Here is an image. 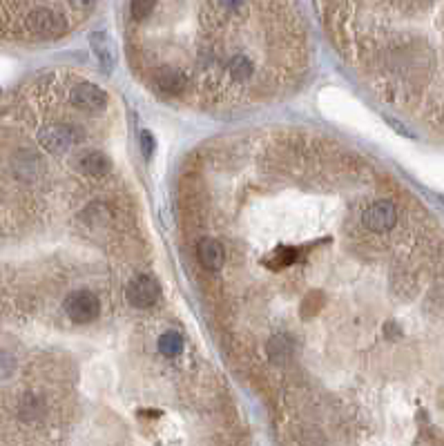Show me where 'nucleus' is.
Listing matches in <instances>:
<instances>
[{
	"label": "nucleus",
	"instance_id": "17",
	"mask_svg": "<svg viewBox=\"0 0 444 446\" xmlns=\"http://www.w3.org/2000/svg\"><path fill=\"white\" fill-rule=\"evenodd\" d=\"M322 303H324V299H322V292H310L308 297L304 299V303H301V315H315V312L322 308Z\"/></svg>",
	"mask_w": 444,
	"mask_h": 446
},
{
	"label": "nucleus",
	"instance_id": "14",
	"mask_svg": "<svg viewBox=\"0 0 444 446\" xmlns=\"http://www.w3.org/2000/svg\"><path fill=\"white\" fill-rule=\"evenodd\" d=\"M299 259V250L295 246H281L268 257V263L274 270H281V268H288L290 263H295Z\"/></svg>",
	"mask_w": 444,
	"mask_h": 446
},
{
	"label": "nucleus",
	"instance_id": "15",
	"mask_svg": "<svg viewBox=\"0 0 444 446\" xmlns=\"http://www.w3.org/2000/svg\"><path fill=\"white\" fill-rule=\"evenodd\" d=\"M43 413V401L36 395H25L21 399V417L25 419H36Z\"/></svg>",
	"mask_w": 444,
	"mask_h": 446
},
{
	"label": "nucleus",
	"instance_id": "22",
	"mask_svg": "<svg viewBox=\"0 0 444 446\" xmlns=\"http://www.w3.org/2000/svg\"><path fill=\"white\" fill-rule=\"evenodd\" d=\"M69 3H72V7L81 9V12H87V9H92L96 5V0H69Z\"/></svg>",
	"mask_w": 444,
	"mask_h": 446
},
{
	"label": "nucleus",
	"instance_id": "8",
	"mask_svg": "<svg viewBox=\"0 0 444 446\" xmlns=\"http://www.w3.org/2000/svg\"><path fill=\"white\" fill-rule=\"evenodd\" d=\"M74 167L85 176L101 178V176H108L112 172V161L108 159V154H103V152L90 150V152H83V154L76 156Z\"/></svg>",
	"mask_w": 444,
	"mask_h": 446
},
{
	"label": "nucleus",
	"instance_id": "16",
	"mask_svg": "<svg viewBox=\"0 0 444 446\" xmlns=\"http://www.w3.org/2000/svg\"><path fill=\"white\" fill-rule=\"evenodd\" d=\"M156 7V0H132L130 12L135 16V21H145L152 14V9Z\"/></svg>",
	"mask_w": 444,
	"mask_h": 446
},
{
	"label": "nucleus",
	"instance_id": "13",
	"mask_svg": "<svg viewBox=\"0 0 444 446\" xmlns=\"http://www.w3.org/2000/svg\"><path fill=\"white\" fill-rule=\"evenodd\" d=\"M156 348H159V353L165 355V357L181 355L183 353V337H181V333H176V330H165V333L159 337Z\"/></svg>",
	"mask_w": 444,
	"mask_h": 446
},
{
	"label": "nucleus",
	"instance_id": "4",
	"mask_svg": "<svg viewBox=\"0 0 444 446\" xmlns=\"http://www.w3.org/2000/svg\"><path fill=\"white\" fill-rule=\"evenodd\" d=\"M126 297L135 308H150L161 299V285L154 277L139 274L128 283Z\"/></svg>",
	"mask_w": 444,
	"mask_h": 446
},
{
	"label": "nucleus",
	"instance_id": "3",
	"mask_svg": "<svg viewBox=\"0 0 444 446\" xmlns=\"http://www.w3.org/2000/svg\"><path fill=\"white\" fill-rule=\"evenodd\" d=\"M362 223L364 228H369L371 232H388L390 228H395L397 223V208L393 201L379 199L366 205V210L362 212Z\"/></svg>",
	"mask_w": 444,
	"mask_h": 446
},
{
	"label": "nucleus",
	"instance_id": "1",
	"mask_svg": "<svg viewBox=\"0 0 444 446\" xmlns=\"http://www.w3.org/2000/svg\"><path fill=\"white\" fill-rule=\"evenodd\" d=\"M25 25H27V30L34 36H38V38H56V36L67 32L65 16L47 7L32 9L27 18H25Z\"/></svg>",
	"mask_w": 444,
	"mask_h": 446
},
{
	"label": "nucleus",
	"instance_id": "20",
	"mask_svg": "<svg viewBox=\"0 0 444 446\" xmlns=\"http://www.w3.org/2000/svg\"><path fill=\"white\" fill-rule=\"evenodd\" d=\"M386 123H388V125H390V128H393L395 132H399V134H402V137H406V139H415V134H413L411 130H408V128H406V125H402V123H397L395 119H390V116H386Z\"/></svg>",
	"mask_w": 444,
	"mask_h": 446
},
{
	"label": "nucleus",
	"instance_id": "5",
	"mask_svg": "<svg viewBox=\"0 0 444 446\" xmlns=\"http://www.w3.org/2000/svg\"><path fill=\"white\" fill-rule=\"evenodd\" d=\"M74 141H76V134L65 123H51L38 132V143L49 154H65L72 148Z\"/></svg>",
	"mask_w": 444,
	"mask_h": 446
},
{
	"label": "nucleus",
	"instance_id": "7",
	"mask_svg": "<svg viewBox=\"0 0 444 446\" xmlns=\"http://www.w3.org/2000/svg\"><path fill=\"white\" fill-rule=\"evenodd\" d=\"M154 85L161 89L163 94L167 96H179L185 85H188V74L181 69V67H172V65H165V67H159L154 71Z\"/></svg>",
	"mask_w": 444,
	"mask_h": 446
},
{
	"label": "nucleus",
	"instance_id": "18",
	"mask_svg": "<svg viewBox=\"0 0 444 446\" xmlns=\"http://www.w3.org/2000/svg\"><path fill=\"white\" fill-rule=\"evenodd\" d=\"M16 371V362L14 357L7 353V351H0V379H7L12 377Z\"/></svg>",
	"mask_w": 444,
	"mask_h": 446
},
{
	"label": "nucleus",
	"instance_id": "6",
	"mask_svg": "<svg viewBox=\"0 0 444 446\" xmlns=\"http://www.w3.org/2000/svg\"><path fill=\"white\" fill-rule=\"evenodd\" d=\"M69 98H72V103L76 107H81V110H85V112H103L110 103L105 89L99 87L96 83H78L72 89Z\"/></svg>",
	"mask_w": 444,
	"mask_h": 446
},
{
	"label": "nucleus",
	"instance_id": "2",
	"mask_svg": "<svg viewBox=\"0 0 444 446\" xmlns=\"http://www.w3.org/2000/svg\"><path fill=\"white\" fill-rule=\"evenodd\" d=\"M65 315L76 324H90L101 312V301L92 290H74L63 301Z\"/></svg>",
	"mask_w": 444,
	"mask_h": 446
},
{
	"label": "nucleus",
	"instance_id": "11",
	"mask_svg": "<svg viewBox=\"0 0 444 446\" xmlns=\"http://www.w3.org/2000/svg\"><path fill=\"white\" fill-rule=\"evenodd\" d=\"M266 353L274 364H286L292 355V339L288 335H272L266 342Z\"/></svg>",
	"mask_w": 444,
	"mask_h": 446
},
{
	"label": "nucleus",
	"instance_id": "21",
	"mask_svg": "<svg viewBox=\"0 0 444 446\" xmlns=\"http://www.w3.org/2000/svg\"><path fill=\"white\" fill-rule=\"evenodd\" d=\"M221 9H226V12H239V9H244L246 0H219Z\"/></svg>",
	"mask_w": 444,
	"mask_h": 446
},
{
	"label": "nucleus",
	"instance_id": "9",
	"mask_svg": "<svg viewBox=\"0 0 444 446\" xmlns=\"http://www.w3.org/2000/svg\"><path fill=\"white\" fill-rule=\"evenodd\" d=\"M197 253H199L201 266L206 268V270H210V272H219L221 268H224V263H226V248L221 246L217 239H212V237H206V239L199 241Z\"/></svg>",
	"mask_w": 444,
	"mask_h": 446
},
{
	"label": "nucleus",
	"instance_id": "12",
	"mask_svg": "<svg viewBox=\"0 0 444 446\" xmlns=\"http://www.w3.org/2000/svg\"><path fill=\"white\" fill-rule=\"evenodd\" d=\"M228 71L235 83H248L255 74V62L246 56V54H237V56L228 62Z\"/></svg>",
	"mask_w": 444,
	"mask_h": 446
},
{
	"label": "nucleus",
	"instance_id": "10",
	"mask_svg": "<svg viewBox=\"0 0 444 446\" xmlns=\"http://www.w3.org/2000/svg\"><path fill=\"white\" fill-rule=\"evenodd\" d=\"M90 45L94 49V56L99 58L101 67L105 71H112L117 65V54H114V43L105 32H92L90 34Z\"/></svg>",
	"mask_w": 444,
	"mask_h": 446
},
{
	"label": "nucleus",
	"instance_id": "19",
	"mask_svg": "<svg viewBox=\"0 0 444 446\" xmlns=\"http://www.w3.org/2000/svg\"><path fill=\"white\" fill-rule=\"evenodd\" d=\"M141 150H143L145 156H152L154 154V137L150 132L141 134Z\"/></svg>",
	"mask_w": 444,
	"mask_h": 446
}]
</instances>
